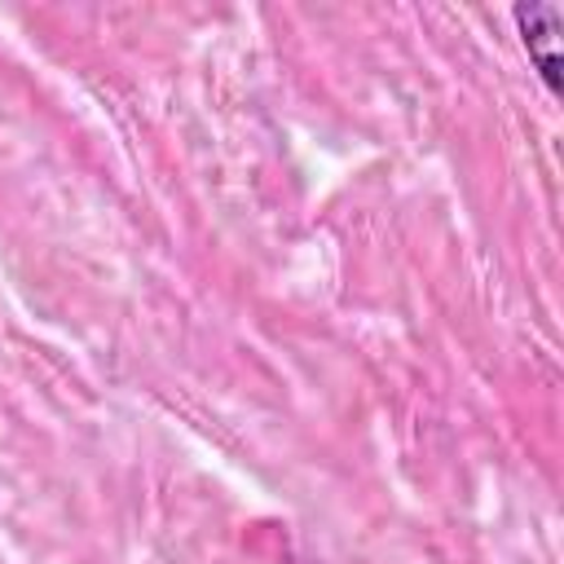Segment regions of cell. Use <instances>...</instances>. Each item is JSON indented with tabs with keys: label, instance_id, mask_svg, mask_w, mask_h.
<instances>
[{
	"label": "cell",
	"instance_id": "6da1fadb",
	"mask_svg": "<svg viewBox=\"0 0 564 564\" xmlns=\"http://www.w3.org/2000/svg\"><path fill=\"white\" fill-rule=\"evenodd\" d=\"M511 18H516L520 44H524L538 79L546 84L551 97H560V88H564V75H560L564 70V53H560V44H564V13L555 4H546V0H524V4L511 9Z\"/></svg>",
	"mask_w": 564,
	"mask_h": 564
}]
</instances>
